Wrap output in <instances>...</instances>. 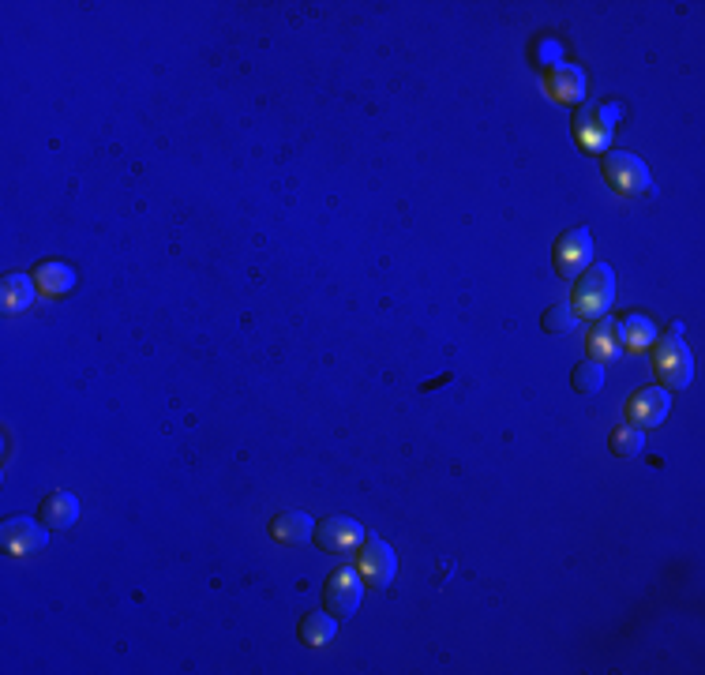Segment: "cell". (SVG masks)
Returning <instances> with one entry per match:
<instances>
[{
	"mask_svg": "<svg viewBox=\"0 0 705 675\" xmlns=\"http://www.w3.org/2000/svg\"><path fill=\"white\" fill-rule=\"evenodd\" d=\"M653 349V364H657V375L664 390H683L690 387L694 379V357H690L687 342H683V323H672L664 338L649 345Z\"/></svg>",
	"mask_w": 705,
	"mask_h": 675,
	"instance_id": "6da1fadb",
	"label": "cell"
},
{
	"mask_svg": "<svg viewBox=\"0 0 705 675\" xmlns=\"http://www.w3.org/2000/svg\"><path fill=\"white\" fill-rule=\"evenodd\" d=\"M612 297H615V274L608 263H593V267L585 270L578 285H574V300H570V308L574 315H585V319H593V315H604L612 308Z\"/></svg>",
	"mask_w": 705,
	"mask_h": 675,
	"instance_id": "7a4b0ae2",
	"label": "cell"
},
{
	"mask_svg": "<svg viewBox=\"0 0 705 675\" xmlns=\"http://www.w3.org/2000/svg\"><path fill=\"white\" fill-rule=\"evenodd\" d=\"M600 169H604V180H608L619 195L653 192V173H649V165H645L638 154H630V150H612V154H604Z\"/></svg>",
	"mask_w": 705,
	"mask_h": 675,
	"instance_id": "3957f363",
	"label": "cell"
},
{
	"mask_svg": "<svg viewBox=\"0 0 705 675\" xmlns=\"http://www.w3.org/2000/svg\"><path fill=\"white\" fill-rule=\"evenodd\" d=\"M357 570L364 585H375V589H387L394 582V574H398V559H394V548H390L383 537H375V533H364L357 548Z\"/></svg>",
	"mask_w": 705,
	"mask_h": 675,
	"instance_id": "277c9868",
	"label": "cell"
},
{
	"mask_svg": "<svg viewBox=\"0 0 705 675\" xmlns=\"http://www.w3.org/2000/svg\"><path fill=\"white\" fill-rule=\"evenodd\" d=\"M360 593H364V578L353 567H338L330 574L327 589H323V608L334 619H353V612L360 608Z\"/></svg>",
	"mask_w": 705,
	"mask_h": 675,
	"instance_id": "5b68a950",
	"label": "cell"
},
{
	"mask_svg": "<svg viewBox=\"0 0 705 675\" xmlns=\"http://www.w3.org/2000/svg\"><path fill=\"white\" fill-rule=\"evenodd\" d=\"M615 117H619V105H600V102H585L578 113H574V132L582 139V147L589 150H604L608 139L615 132Z\"/></svg>",
	"mask_w": 705,
	"mask_h": 675,
	"instance_id": "8992f818",
	"label": "cell"
},
{
	"mask_svg": "<svg viewBox=\"0 0 705 675\" xmlns=\"http://www.w3.org/2000/svg\"><path fill=\"white\" fill-rule=\"evenodd\" d=\"M45 540H49V525H38L34 518H8L0 529V544L8 555H34L45 548Z\"/></svg>",
	"mask_w": 705,
	"mask_h": 675,
	"instance_id": "52a82bcc",
	"label": "cell"
},
{
	"mask_svg": "<svg viewBox=\"0 0 705 675\" xmlns=\"http://www.w3.org/2000/svg\"><path fill=\"white\" fill-rule=\"evenodd\" d=\"M364 533H368V529H364L357 518L334 514V518H327V522L315 529V544L327 548V552H353V548H360Z\"/></svg>",
	"mask_w": 705,
	"mask_h": 675,
	"instance_id": "ba28073f",
	"label": "cell"
},
{
	"mask_svg": "<svg viewBox=\"0 0 705 675\" xmlns=\"http://www.w3.org/2000/svg\"><path fill=\"white\" fill-rule=\"evenodd\" d=\"M589 255H593V233L589 229H567L563 237L555 240V270L563 278L578 274L589 263Z\"/></svg>",
	"mask_w": 705,
	"mask_h": 675,
	"instance_id": "9c48e42d",
	"label": "cell"
},
{
	"mask_svg": "<svg viewBox=\"0 0 705 675\" xmlns=\"http://www.w3.org/2000/svg\"><path fill=\"white\" fill-rule=\"evenodd\" d=\"M668 409H672V398H668V390L664 387H642L627 405V417L634 428H657L660 420L668 417Z\"/></svg>",
	"mask_w": 705,
	"mask_h": 675,
	"instance_id": "30bf717a",
	"label": "cell"
},
{
	"mask_svg": "<svg viewBox=\"0 0 705 675\" xmlns=\"http://www.w3.org/2000/svg\"><path fill=\"white\" fill-rule=\"evenodd\" d=\"M544 87L552 90V98L559 102H582L585 94V75L582 68H574V64H548V75H544Z\"/></svg>",
	"mask_w": 705,
	"mask_h": 675,
	"instance_id": "8fae6325",
	"label": "cell"
},
{
	"mask_svg": "<svg viewBox=\"0 0 705 675\" xmlns=\"http://www.w3.org/2000/svg\"><path fill=\"white\" fill-rule=\"evenodd\" d=\"M615 334H619V349H627V353H645L660 338L657 327L645 315H627L623 323H615Z\"/></svg>",
	"mask_w": 705,
	"mask_h": 675,
	"instance_id": "7c38bea8",
	"label": "cell"
},
{
	"mask_svg": "<svg viewBox=\"0 0 705 675\" xmlns=\"http://www.w3.org/2000/svg\"><path fill=\"white\" fill-rule=\"evenodd\" d=\"M49 529H72L75 518H79V499L72 492H53L45 495L42 514H38Z\"/></svg>",
	"mask_w": 705,
	"mask_h": 675,
	"instance_id": "4fadbf2b",
	"label": "cell"
},
{
	"mask_svg": "<svg viewBox=\"0 0 705 675\" xmlns=\"http://www.w3.org/2000/svg\"><path fill=\"white\" fill-rule=\"evenodd\" d=\"M34 285H38V293H45V297H60V293H68L75 285V270L68 263L45 259L42 267L34 270Z\"/></svg>",
	"mask_w": 705,
	"mask_h": 675,
	"instance_id": "5bb4252c",
	"label": "cell"
},
{
	"mask_svg": "<svg viewBox=\"0 0 705 675\" xmlns=\"http://www.w3.org/2000/svg\"><path fill=\"white\" fill-rule=\"evenodd\" d=\"M34 274H8L4 282H0V304H4V312H27L30 300H34Z\"/></svg>",
	"mask_w": 705,
	"mask_h": 675,
	"instance_id": "9a60e30c",
	"label": "cell"
},
{
	"mask_svg": "<svg viewBox=\"0 0 705 675\" xmlns=\"http://www.w3.org/2000/svg\"><path fill=\"white\" fill-rule=\"evenodd\" d=\"M315 533L312 518L304 514V510H285L278 514L274 522H270V537L282 540V544H293V540H308Z\"/></svg>",
	"mask_w": 705,
	"mask_h": 675,
	"instance_id": "2e32d148",
	"label": "cell"
},
{
	"mask_svg": "<svg viewBox=\"0 0 705 675\" xmlns=\"http://www.w3.org/2000/svg\"><path fill=\"white\" fill-rule=\"evenodd\" d=\"M334 634H338V619H334L327 608L300 619V642L304 645H315V649H319V645L334 642Z\"/></svg>",
	"mask_w": 705,
	"mask_h": 675,
	"instance_id": "e0dca14e",
	"label": "cell"
},
{
	"mask_svg": "<svg viewBox=\"0 0 705 675\" xmlns=\"http://www.w3.org/2000/svg\"><path fill=\"white\" fill-rule=\"evenodd\" d=\"M615 353H623V349H619V334H615V319H604V315H600L597 327L589 330V357L608 360V357H615Z\"/></svg>",
	"mask_w": 705,
	"mask_h": 675,
	"instance_id": "ac0fdd59",
	"label": "cell"
},
{
	"mask_svg": "<svg viewBox=\"0 0 705 675\" xmlns=\"http://www.w3.org/2000/svg\"><path fill=\"white\" fill-rule=\"evenodd\" d=\"M608 447H612L615 458H634V454H642L645 447V432L642 428H634V424H619L612 432V439H608Z\"/></svg>",
	"mask_w": 705,
	"mask_h": 675,
	"instance_id": "d6986e66",
	"label": "cell"
},
{
	"mask_svg": "<svg viewBox=\"0 0 705 675\" xmlns=\"http://www.w3.org/2000/svg\"><path fill=\"white\" fill-rule=\"evenodd\" d=\"M570 387L578 390V394H597L604 387V364L600 360H582L574 372H570Z\"/></svg>",
	"mask_w": 705,
	"mask_h": 675,
	"instance_id": "ffe728a7",
	"label": "cell"
},
{
	"mask_svg": "<svg viewBox=\"0 0 705 675\" xmlns=\"http://www.w3.org/2000/svg\"><path fill=\"white\" fill-rule=\"evenodd\" d=\"M574 308L570 304H552L548 312H544V319H540V327H544V334H563V330L574 327Z\"/></svg>",
	"mask_w": 705,
	"mask_h": 675,
	"instance_id": "44dd1931",
	"label": "cell"
},
{
	"mask_svg": "<svg viewBox=\"0 0 705 675\" xmlns=\"http://www.w3.org/2000/svg\"><path fill=\"white\" fill-rule=\"evenodd\" d=\"M552 53H555V42H544V45H540V60H548Z\"/></svg>",
	"mask_w": 705,
	"mask_h": 675,
	"instance_id": "7402d4cb",
	"label": "cell"
}]
</instances>
